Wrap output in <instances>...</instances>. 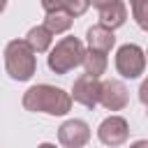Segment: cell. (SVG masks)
<instances>
[{"instance_id": "cell-6", "label": "cell", "mask_w": 148, "mask_h": 148, "mask_svg": "<svg viewBox=\"0 0 148 148\" xmlns=\"http://www.w3.org/2000/svg\"><path fill=\"white\" fill-rule=\"evenodd\" d=\"M99 90H102V81L97 76L81 74L79 79H74L69 97H72V102H79L86 109H95L99 104Z\"/></svg>"}, {"instance_id": "cell-8", "label": "cell", "mask_w": 148, "mask_h": 148, "mask_svg": "<svg viewBox=\"0 0 148 148\" xmlns=\"http://www.w3.org/2000/svg\"><path fill=\"white\" fill-rule=\"evenodd\" d=\"M99 104L106 111H123L130 104V90L123 81L118 79H109L102 81V90H99Z\"/></svg>"}, {"instance_id": "cell-1", "label": "cell", "mask_w": 148, "mask_h": 148, "mask_svg": "<svg viewBox=\"0 0 148 148\" xmlns=\"http://www.w3.org/2000/svg\"><path fill=\"white\" fill-rule=\"evenodd\" d=\"M23 109L30 113H46V116H67L72 109V97L62 88H56L51 83H37L30 86L23 92L21 99Z\"/></svg>"}, {"instance_id": "cell-16", "label": "cell", "mask_w": 148, "mask_h": 148, "mask_svg": "<svg viewBox=\"0 0 148 148\" xmlns=\"http://www.w3.org/2000/svg\"><path fill=\"white\" fill-rule=\"evenodd\" d=\"M111 2H116V0H90V5L97 7V9H104V7H109Z\"/></svg>"}, {"instance_id": "cell-19", "label": "cell", "mask_w": 148, "mask_h": 148, "mask_svg": "<svg viewBox=\"0 0 148 148\" xmlns=\"http://www.w3.org/2000/svg\"><path fill=\"white\" fill-rule=\"evenodd\" d=\"M5 7H7V0H0V14L5 12Z\"/></svg>"}, {"instance_id": "cell-18", "label": "cell", "mask_w": 148, "mask_h": 148, "mask_svg": "<svg viewBox=\"0 0 148 148\" xmlns=\"http://www.w3.org/2000/svg\"><path fill=\"white\" fill-rule=\"evenodd\" d=\"M37 148H58V146H56V143H49V141H44V143H39Z\"/></svg>"}, {"instance_id": "cell-2", "label": "cell", "mask_w": 148, "mask_h": 148, "mask_svg": "<svg viewBox=\"0 0 148 148\" xmlns=\"http://www.w3.org/2000/svg\"><path fill=\"white\" fill-rule=\"evenodd\" d=\"M5 69L14 81H30L37 72V53L25 44V39H12L5 46Z\"/></svg>"}, {"instance_id": "cell-10", "label": "cell", "mask_w": 148, "mask_h": 148, "mask_svg": "<svg viewBox=\"0 0 148 148\" xmlns=\"http://www.w3.org/2000/svg\"><path fill=\"white\" fill-rule=\"evenodd\" d=\"M125 21H127V7H125L123 0H116V2H111L109 7L99 9V23H102L104 28H109V30L123 28Z\"/></svg>"}, {"instance_id": "cell-15", "label": "cell", "mask_w": 148, "mask_h": 148, "mask_svg": "<svg viewBox=\"0 0 148 148\" xmlns=\"http://www.w3.org/2000/svg\"><path fill=\"white\" fill-rule=\"evenodd\" d=\"M132 16L141 30H148V0H130Z\"/></svg>"}, {"instance_id": "cell-17", "label": "cell", "mask_w": 148, "mask_h": 148, "mask_svg": "<svg viewBox=\"0 0 148 148\" xmlns=\"http://www.w3.org/2000/svg\"><path fill=\"white\" fill-rule=\"evenodd\" d=\"M130 148H148V141H146V139H139V141H134Z\"/></svg>"}, {"instance_id": "cell-11", "label": "cell", "mask_w": 148, "mask_h": 148, "mask_svg": "<svg viewBox=\"0 0 148 148\" xmlns=\"http://www.w3.org/2000/svg\"><path fill=\"white\" fill-rule=\"evenodd\" d=\"M90 7V0H42V9L44 12H56V9H62L67 12L72 18L76 16H83Z\"/></svg>"}, {"instance_id": "cell-9", "label": "cell", "mask_w": 148, "mask_h": 148, "mask_svg": "<svg viewBox=\"0 0 148 148\" xmlns=\"http://www.w3.org/2000/svg\"><path fill=\"white\" fill-rule=\"evenodd\" d=\"M86 42H88V49L99 51V53H109V51L116 46V35H113V30L104 28L102 23H97V25L88 28Z\"/></svg>"}, {"instance_id": "cell-14", "label": "cell", "mask_w": 148, "mask_h": 148, "mask_svg": "<svg viewBox=\"0 0 148 148\" xmlns=\"http://www.w3.org/2000/svg\"><path fill=\"white\" fill-rule=\"evenodd\" d=\"M72 23H74V18H72L67 12L56 9V12H46L42 25H44L46 30H51V35H62V32H67V30L72 28Z\"/></svg>"}, {"instance_id": "cell-4", "label": "cell", "mask_w": 148, "mask_h": 148, "mask_svg": "<svg viewBox=\"0 0 148 148\" xmlns=\"http://www.w3.org/2000/svg\"><path fill=\"white\" fill-rule=\"evenodd\" d=\"M116 72L123 79H139L146 72V51L139 44H123L116 51Z\"/></svg>"}, {"instance_id": "cell-12", "label": "cell", "mask_w": 148, "mask_h": 148, "mask_svg": "<svg viewBox=\"0 0 148 148\" xmlns=\"http://www.w3.org/2000/svg\"><path fill=\"white\" fill-rule=\"evenodd\" d=\"M53 37H56V35H51V30H46L44 25H32L23 39H25V44H28L35 53H46V51L53 46Z\"/></svg>"}, {"instance_id": "cell-5", "label": "cell", "mask_w": 148, "mask_h": 148, "mask_svg": "<svg viewBox=\"0 0 148 148\" xmlns=\"http://www.w3.org/2000/svg\"><path fill=\"white\" fill-rule=\"evenodd\" d=\"M97 139L104 146H109V148H118V146H123L130 139V123L123 116H116L113 113V116H109V118H104L99 123Z\"/></svg>"}, {"instance_id": "cell-13", "label": "cell", "mask_w": 148, "mask_h": 148, "mask_svg": "<svg viewBox=\"0 0 148 148\" xmlns=\"http://www.w3.org/2000/svg\"><path fill=\"white\" fill-rule=\"evenodd\" d=\"M81 65H83L86 74H90V76H97V79H99V76L106 72V67H109V58H106V53H99V51L86 49Z\"/></svg>"}, {"instance_id": "cell-3", "label": "cell", "mask_w": 148, "mask_h": 148, "mask_svg": "<svg viewBox=\"0 0 148 148\" xmlns=\"http://www.w3.org/2000/svg\"><path fill=\"white\" fill-rule=\"evenodd\" d=\"M83 53H86V46L79 37L74 35H67L62 39L56 42V46L49 49V58H46V65L53 74H69L72 69H76L83 60Z\"/></svg>"}, {"instance_id": "cell-7", "label": "cell", "mask_w": 148, "mask_h": 148, "mask_svg": "<svg viewBox=\"0 0 148 148\" xmlns=\"http://www.w3.org/2000/svg\"><path fill=\"white\" fill-rule=\"evenodd\" d=\"M58 141L62 148H83L90 141V125L81 118H69L58 127Z\"/></svg>"}]
</instances>
